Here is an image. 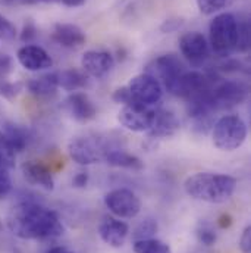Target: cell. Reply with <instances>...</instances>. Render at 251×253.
Returning a JSON list of instances; mask_svg holds the SVG:
<instances>
[{"label": "cell", "instance_id": "7402d4cb", "mask_svg": "<svg viewBox=\"0 0 251 253\" xmlns=\"http://www.w3.org/2000/svg\"><path fill=\"white\" fill-rule=\"evenodd\" d=\"M103 161L115 168H125V169H141L143 168V162L140 158H137L135 155H131L122 149H116V147H110Z\"/></svg>", "mask_w": 251, "mask_h": 253}, {"label": "cell", "instance_id": "8d00e7d4", "mask_svg": "<svg viewBox=\"0 0 251 253\" xmlns=\"http://www.w3.org/2000/svg\"><path fill=\"white\" fill-rule=\"evenodd\" d=\"M87 184H88V172H85V171L78 172V174L72 178V186L76 187V189H84Z\"/></svg>", "mask_w": 251, "mask_h": 253}, {"label": "cell", "instance_id": "ac0fdd59", "mask_svg": "<svg viewBox=\"0 0 251 253\" xmlns=\"http://www.w3.org/2000/svg\"><path fill=\"white\" fill-rule=\"evenodd\" d=\"M52 40L65 49H79L85 44L84 31L73 24H56L52 33Z\"/></svg>", "mask_w": 251, "mask_h": 253}, {"label": "cell", "instance_id": "44dd1931", "mask_svg": "<svg viewBox=\"0 0 251 253\" xmlns=\"http://www.w3.org/2000/svg\"><path fill=\"white\" fill-rule=\"evenodd\" d=\"M27 88L31 94H34L37 97H49V96L55 94L56 90L59 88L58 72L44 74V75L31 78L27 83Z\"/></svg>", "mask_w": 251, "mask_h": 253}, {"label": "cell", "instance_id": "7a4b0ae2", "mask_svg": "<svg viewBox=\"0 0 251 253\" xmlns=\"http://www.w3.org/2000/svg\"><path fill=\"white\" fill-rule=\"evenodd\" d=\"M184 190L189 197L200 202L225 203L234 196L237 180L219 172H197L185 180Z\"/></svg>", "mask_w": 251, "mask_h": 253}, {"label": "cell", "instance_id": "30bf717a", "mask_svg": "<svg viewBox=\"0 0 251 253\" xmlns=\"http://www.w3.org/2000/svg\"><path fill=\"white\" fill-rule=\"evenodd\" d=\"M154 111L151 106L140 105V103H128L124 105V108L118 114L119 124L132 131V132H147L151 126Z\"/></svg>", "mask_w": 251, "mask_h": 253}, {"label": "cell", "instance_id": "7bdbcfd3", "mask_svg": "<svg viewBox=\"0 0 251 253\" xmlns=\"http://www.w3.org/2000/svg\"><path fill=\"white\" fill-rule=\"evenodd\" d=\"M0 231H1V222H0Z\"/></svg>", "mask_w": 251, "mask_h": 253}, {"label": "cell", "instance_id": "b9f144b4", "mask_svg": "<svg viewBox=\"0 0 251 253\" xmlns=\"http://www.w3.org/2000/svg\"><path fill=\"white\" fill-rule=\"evenodd\" d=\"M10 253H22V251H19V249H12V252Z\"/></svg>", "mask_w": 251, "mask_h": 253}, {"label": "cell", "instance_id": "4316f807", "mask_svg": "<svg viewBox=\"0 0 251 253\" xmlns=\"http://www.w3.org/2000/svg\"><path fill=\"white\" fill-rule=\"evenodd\" d=\"M232 0H197L198 10L203 15H215L219 10L228 7Z\"/></svg>", "mask_w": 251, "mask_h": 253}, {"label": "cell", "instance_id": "f35d334b", "mask_svg": "<svg viewBox=\"0 0 251 253\" xmlns=\"http://www.w3.org/2000/svg\"><path fill=\"white\" fill-rule=\"evenodd\" d=\"M62 1L65 6L68 7H78V6H82L85 3V0H59Z\"/></svg>", "mask_w": 251, "mask_h": 253}, {"label": "cell", "instance_id": "9c48e42d", "mask_svg": "<svg viewBox=\"0 0 251 253\" xmlns=\"http://www.w3.org/2000/svg\"><path fill=\"white\" fill-rule=\"evenodd\" d=\"M106 208L118 218H135L141 211V200L128 189H115L105 196Z\"/></svg>", "mask_w": 251, "mask_h": 253}, {"label": "cell", "instance_id": "3957f363", "mask_svg": "<svg viewBox=\"0 0 251 253\" xmlns=\"http://www.w3.org/2000/svg\"><path fill=\"white\" fill-rule=\"evenodd\" d=\"M238 21L229 13L223 12L216 15L209 25V40L212 50L219 56L231 55L237 47Z\"/></svg>", "mask_w": 251, "mask_h": 253}, {"label": "cell", "instance_id": "7c38bea8", "mask_svg": "<svg viewBox=\"0 0 251 253\" xmlns=\"http://www.w3.org/2000/svg\"><path fill=\"white\" fill-rule=\"evenodd\" d=\"M179 50L182 56L192 65H200L209 58V43L198 31H189L181 36Z\"/></svg>", "mask_w": 251, "mask_h": 253}, {"label": "cell", "instance_id": "e0dca14e", "mask_svg": "<svg viewBox=\"0 0 251 253\" xmlns=\"http://www.w3.org/2000/svg\"><path fill=\"white\" fill-rule=\"evenodd\" d=\"M178 129H179V121L172 111L156 109L151 126L147 132L151 138H168L172 137Z\"/></svg>", "mask_w": 251, "mask_h": 253}, {"label": "cell", "instance_id": "4dcf8cb0", "mask_svg": "<svg viewBox=\"0 0 251 253\" xmlns=\"http://www.w3.org/2000/svg\"><path fill=\"white\" fill-rule=\"evenodd\" d=\"M37 27H36V24L31 21V19H28L25 24H24V28H22V31H21V36H19V39H21V42H24V43H27V44H31V42L37 37Z\"/></svg>", "mask_w": 251, "mask_h": 253}, {"label": "cell", "instance_id": "ab89813d", "mask_svg": "<svg viewBox=\"0 0 251 253\" xmlns=\"http://www.w3.org/2000/svg\"><path fill=\"white\" fill-rule=\"evenodd\" d=\"M231 224H232V218H231L229 215H222V216H220L219 225H220L222 228H226V227H229Z\"/></svg>", "mask_w": 251, "mask_h": 253}, {"label": "cell", "instance_id": "277c9868", "mask_svg": "<svg viewBox=\"0 0 251 253\" xmlns=\"http://www.w3.org/2000/svg\"><path fill=\"white\" fill-rule=\"evenodd\" d=\"M213 144L223 150L232 152L241 147L247 138V124L238 115H225L212 126Z\"/></svg>", "mask_w": 251, "mask_h": 253}, {"label": "cell", "instance_id": "cb8c5ba5", "mask_svg": "<svg viewBox=\"0 0 251 253\" xmlns=\"http://www.w3.org/2000/svg\"><path fill=\"white\" fill-rule=\"evenodd\" d=\"M135 253H172L169 245L157 240V239H145L134 242Z\"/></svg>", "mask_w": 251, "mask_h": 253}, {"label": "cell", "instance_id": "1f68e13d", "mask_svg": "<svg viewBox=\"0 0 251 253\" xmlns=\"http://www.w3.org/2000/svg\"><path fill=\"white\" fill-rule=\"evenodd\" d=\"M12 190V180L6 168H0V199H4Z\"/></svg>", "mask_w": 251, "mask_h": 253}, {"label": "cell", "instance_id": "83f0119b", "mask_svg": "<svg viewBox=\"0 0 251 253\" xmlns=\"http://www.w3.org/2000/svg\"><path fill=\"white\" fill-rule=\"evenodd\" d=\"M250 47V25L247 21H238V36H237V47L238 52H247Z\"/></svg>", "mask_w": 251, "mask_h": 253}, {"label": "cell", "instance_id": "8992f818", "mask_svg": "<svg viewBox=\"0 0 251 253\" xmlns=\"http://www.w3.org/2000/svg\"><path fill=\"white\" fill-rule=\"evenodd\" d=\"M213 87V77L198 72V71H184L177 77L171 84L166 85V90L177 96L189 100L191 97L209 90Z\"/></svg>", "mask_w": 251, "mask_h": 253}, {"label": "cell", "instance_id": "d590c367", "mask_svg": "<svg viewBox=\"0 0 251 253\" xmlns=\"http://www.w3.org/2000/svg\"><path fill=\"white\" fill-rule=\"evenodd\" d=\"M182 24H184L182 19H168V21L163 22V25L160 27V30L163 33H174V31L179 30L182 27Z\"/></svg>", "mask_w": 251, "mask_h": 253}, {"label": "cell", "instance_id": "6da1fadb", "mask_svg": "<svg viewBox=\"0 0 251 253\" xmlns=\"http://www.w3.org/2000/svg\"><path fill=\"white\" fill-rule=\"evenodd\" d=\"M7 227L22 240L55 239L65 231L56 212L34 202L16 203L7 215Z\"/></svg>", "mask_w": 251, "mask_h": 253}, {"label": "cell", "instance_id": "8fae6325", "mask_svg": "<svg viewBox=\"0 0 251 253\" xmlns=\"http://www.w3.org/2000/svg\"><path fill=\"white\" fill-rule=\"evenodd\" d=\"M184 63L175 55H162L145 66V74L154 77L165 87L184 72Z\"/></svg>", "mask_w": 251, "mask_h": 253}, {"label": "cell", "instance_id": "ffe728a7", "mask_svg": "<svg viewBox=\"0 0 251 253\" xmlns=\"http://www.w3.org/2000/svg\"><path fill=\"white\" fill-rule=\"evenodd\" d=\"M0 135L12 147V150L15 153L24 152L28 147L30 140H31L28 129L24 128L22 126L15 124V123H6L4 126H1Z\"/></svg>", "mask_w": 251, "mask_h": 253}, {"label": "cell", "instance_id": "ba28073f", "mask_svg": "<svg viewBox=\"0 0 251 253\" xmlns=\"http://www.w3.org/2000/svg\"><path fill=\"white\" fill-rule=\"evenodd\" d=\"M132 102L145 105V106H154L162 100L163 96V87L162 84L148 74H140L131 78L129 84L126 85Z\"/></svg>", "mask_w": 251, "mask_h": 253}, {"label": "cell", "instance_id": "e575fe53", "mask_svg": "<svg viewBox=\"0 0 251 253\" xmlns=\"http://www.w3.org/2000/svg\"><path fill=\"white\" fill-rule=\"evenodd\" d=\"M113 100L116 103H124V105H128V103H132V97H131V93L128 90V87H121L118 88L115 93H113Z\"/></svg>", "mask_w": 251, "mask_h": 253}, {"label": "cell", "instance_id": "9a60e30c", "mask_svg": "<svg viewBox=\"0 0 251 253\" xmlns=\"http://www.w3.org/2000/svg\"><path fill=\"white\" fill-rule=\"evenodd\" d=\"M65 109L78 123H88L94 120L97 115V109L91 99L81 91H73L66 97Z\"/></svg>", "mask_w": 251, "mask_h": 253}, {"label": "cell", "instance_id": "484cf974", "mask_svg": "<svg viewBox=\"0 0 251 253\" xmlns=\"http://www.w3.org/2000/svg\"><path fill=\"white\" fill-rule=\"evenodd\" d=\"M197 239L204 246H213L217 240V234L215 227L210 222L201 221L197 227Z\"/></svg>", "mask_w": 251, "mask_h": 253}, {"label": "cell", "instance_id": "f1b7e54d", "mask_svg": "<svg viewBox=\"0 0 251 253\" xmlns=\"http://www.w3.org/2000/svg\"><path fill=\"white\" fill-rule=\"evenodd\" d=\"M21 88H22V84H19V83H10L6 80L0 81V96L7 100L15 99L21 93Z\"/></svg>", "mask_w": 251, "mask_h": 253}, {"label": "cell", "instance_id": "d4e9b609", "mask_svg": "<svg viewBox=\"0 0 251 253\" xmlns=\"http://www.w3.org/2000/svg\"><path fill=\"white\" fill-rule=\"evenodd\" d=\"M159 225L157 221L153 218H145L141 221L137 228L134 230V240H145V239H153V236L157 233Z\"/></svg>", "mask_w": 251, "mask_h": 253}, {"label": "cell", "instance_id": "f546056e", "mask_svg": "<svg viewBox=\"0 0 251 253\" xmlns=\"http://www.w3.org/2000/svg\"><path fill=\"white\" fill-rule=\"evenodd\" d=\"M16 37V28L15 25L4 18L3 15H0V39L3 40H12Z\"/></svg>", "mask_w": 251, "mask_h": 253}, {"label": "cell", "instance_id": "74e56055", "mask_svg": "<svg viewBox=\"0 0 251 253\" xmlns=\"http://www.w3.org/2000/svg\"><path fill=\"white\" fill-rule=\"evenodd\" d=\"M7 3H21V4H37V3H49L55 0H4Z\"/></svg>", "mask_w": 251, "mask_h": 253}, {"label": "cell", "instance_id": "4fadbf2b", "mask_svg": "<svg viewBox=\"0 0 251 253\" xmlns=\"http://www.w3.org/2000/svg\"><path fill=\"white\" fill-rule=\"evenodd\" d=\"M81 66L85 75H90L93 78H103L113 69L115 59L109 52L88 50L82 55Z\"/></svg>", "mask_w": 251, "mask_h": 253}, {"label": "cell", "instance_id": "5bb4252c", "mask_svg": "<svg viewBox=\"0 0 251 253\" xmlns=\"http://www.w3.org/2000/svg\"><path fill=\"white\" fill-rule=\"evenodd\" d=\"M18 62L22 65L27 71L31 72H38L47 68H52L53 59L52 56L40 46L37 44H25L22 46L18 53H16Z\"/></svg>", "mask_w": 251, "mask_h": 253}, {"label": "cell", "instance_id": "5b68a950", "mask_svg": "<svg viewBox=\"0 0 251 253\" xmlns=\"http://www.w3.org/2000/svg\"><path fill=\"white\" fill-rule=\"evenodd\" d=\"M110 149L108 143L100 137H76L68 144V153L71 159L79 165H93L103 161L106 152Z\"/></svg>", "mask_w": 251, "mask_h": 253}, {"label": "cell", "instance_id": "52a82bcc", "mask_svg": "<svg viewBox=\"0 0 251 253\" xmlns=\"http://www.w3.org/2000/svg\"><path fill=\"white\" fill-rule=\"evenodd\" d=\"M249 85L238 80L222 81L210 88V97L215 109L222 111L244 103L249 97Z\"/></svg>", "mask_w": 251, "mask_h": 253}, {"label": "cell", "instance_id": "d6986e66", "mask_svg": "<svg viewBox=\"0 0 251 253\" xmlns=\"http://www.w3.org/2000/svg\"><path fill=\"white\" fill-rule=\"evenodd\" d=\"M22 174L25 180L31 184L46 190L55 189V178L52 169L38 161H28L22 165Z\"/></svg>", "mask_w": 251, "mask_h": 253}, {"label": "cell", "instance_id": "2e32d148", "mask_svg": "<svg viewBox=\"0 0 251 253\" xmlns=\"http://www.w3.org/2000/svg\"><path fill=\"white\" fill-rule=\"evenodd\" d=\"M100 239L110 248H122L129 234V227L121 219L108 216L99 225Z\"/></svg>", "mask_w": 251, "mask_h": 253}, {"label": "cell", "instance_id": "603a6c76", "mask_svg": "<svg viewBox=\"0 0 251 253\" xmlns=\"http://www.w3.org/2000/svg\"><path fill=\"white\" fill-rule=\"evenodd\" d=\"M58 83L66 91H78L87 85V75L78 69H66L58 72Z\"/></svg>", "mask_w": 251, "mask_h": 253}, {"label": "cell", "instance_id": "60d3db41", "mask_svg": "<svg viewBox=\"0 0 251 253\" xmlns=\"http://www.w3.org/2000/svg\"><path fill=\"white\" fill-rule=\"evenodd\" d=\"M47 253H73L71 252V251H68L66 248H62V246H56V248H52V249H49Z\"/></svg>", "mask_w": 251, "mask_h": 253}, {"label": "cell", "instance_id": "836d02e7", "mask_svg": "<svg viewBox=\"0 0 251 253\" xmlns=\"http://www.w3.org/2000/svg\"><path fill=\"white\" fill-rule=\"evenodd\" d=\"M240 249L243 253H251V225H247L240 239Z\"/></svg>", "mask_w": 251, "mask_h": 253}, {"label": "cell", "instance_id": "d6a6232c", "mask_svg": "<svg viewBox=\"0 0 251 253\" xmlns=\"http://www.w3.org/2000/svg\"><path fill=\"white\" fill-rule=\"evenodd\" d=\"M13 71V59L9 55H0V81L6 80Z\"/></svg>", "mask_w": 251, "mask_h": 253}]
</instances>
